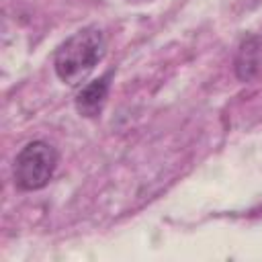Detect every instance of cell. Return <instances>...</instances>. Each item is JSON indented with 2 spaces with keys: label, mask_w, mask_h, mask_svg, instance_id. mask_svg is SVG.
Instances as JSON below:
<instances>
[{
  "label": "cell",
  "mask_w": 262,
  "mask_h": 262,
  "mask_svg": "<svg viewBox=\"0 0 262 262\" xmlns=\"http://www.w3.org/2000/svg\"><path fill=\"white\" fill-rule=\"evenodd\" d=\"M57 168V151L43 139L29 141L14 158L12 178L20 190H41L49 184Z\"/></svg>",
  "instance_id": "obj_2"
},
{
  "label": "cell",
  "mask_w": 262,
  "mask_h": 262,
  "mask_svg": "<svg viewBox=\"0 0 262 262\" xmlns=\"http://www.w3.org/2000/svg\"><path fill=\"white\" fill-rule=\"evenodd\" d=\"M106 41L98 27H86L68 37L55 51L53 68L61 82L68 86L82 84L94 66L104 57Z\"/></svg>",
  "instance_id": "obj_1"
},
{
  "label": "cell",
  "mask_w": 262,
  "mask_h": 262,
  "mask_svg": "<svg viewBox=\"0 0 262 262\" xmlns=\"http://www.w3.org/2000/svg\"><path fill=\"white\" fill-rule=\"evenodd\" d=\"M260 63H262V41H260V37L250 35L237 47V53H235V76L242 82H248L260 72Z\"/></svg>",
  "instance_id": "obj_4"
},
{
  "label": "cell",
  "mask_w": 262,
  "mask_h": 262,
  "mask_svg": "<svg viewBox=\"0 0 262 262\" xmlns=\"http://www.w3.org/2000/svg\"><path fill=\"white\" fill-rule=\"evenodd\" d=\"M127 2H149V0H127Z\"/></svg>",
  "instance_id": "obj_5"
},
{
  "label": "cell",
  "mask_w": 262,
  "mask_h": 262,
  "mask_svg": "<svg viewBox=\"0 0 262 262\" xmlns=\"http://www.w3.org/2000/svg\"><path fill=\"white\" fill-rule=\"evenodd\" d=\"M111 78H113V72H106L104 76L88 82L78 94H76V111L84 117H98L102 106H104V100H106V94H108V88H111Z\"/></svg>",
  "instance_id": "obj_3"
}]
</instances>
